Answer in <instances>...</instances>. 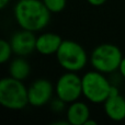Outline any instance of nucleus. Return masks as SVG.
<instances>
[{
    "label": "nucleus",
    "instance_id": "nucleus-16",
    "mask_svg": "<svg viewBox=\"0 0 125 125\" xmlns=\"http://www.w3.org/2000/svg\"><path fill=\"white\" fill-rule=\"evenodd\" d=\"M106 1H108V0H87V2H88L89 4H91V6H93V7L103 6Z\"/></svg>",
    "mask_w": 125,
    "mask_h": 125
},
{
    "label": "nucleus",
    "instance_id": "nucleus-3",
    "mask_svg": "<svg viewBox=\"0 0 125 125\" xmlns=\"http://www.w3.org/2000/svg\"><path fill=\"white\" fill-rule=\"evenodd\" d=\"M59 66L66 71H81L90 61L86 50L79 43L70 40H62L56 54Z\"/></svg>",
    "mask_w": 125,
    "mask_h": 125
},
{
    "label": "nucleus",
    "instance_id": "nucleus-11",
    "mask_svg": "<svg viewBox=\"0 0 125 125\" xmlns=\"http://www.w3.org/2000/svg\"><path fill=\"white\" fill-rule=\"evenodd\" d=\"M62 42L61 35L52 32H46L36 37V52L42 55L56 54Z\"/></svg>",
    "mask_w": 125,
    "mask_h": 125
},
{
    "label": "nucleus",
    "instance_id": "nucleus-17",
    "mask_svg": "<svg viewBox=\"0 0 125 125\" xmlns=\"http://www.w3.org/2000/svg\"><path fill=\"white\" fill-rule=\"evenodd\" d=\"M119 71L120 73H121V76L125 79V56L123 57V59H122L121 64H120V67H119Z\"/></svg>",
    "mask_w": 125,
    "mask_h": 125
},
{
    "label": "nucleus",
    "instance_id": "nucleus-5",
    "mask_svg": "<svg viewBox=\"0 0 125 125\" xmlns=\"http://www.w3.org/2000/svg\"><path fill=\"white\" fill-rule=\"evenodd\" d=\"M121 50L114 44L103 43L93 48L90 54V64L93 69L103 73H112L119 70L123 59Z\"/></svg>",
    "mask_w": 125,
    "mask_h": 125
},
{
    "label": "nucleus",
    "instance_id": "nucleus-15",
    "mask_svg": "<svg viewBox=\"0 0 125 125\" xmlns=\"http://www.w3.org/2000/svg\"><path fill=\"white\" fill-rule=\"evenodd\" d=\"M51 103V110L55 113H61L65 110L66 108V102H64L62 100H61L59 98H53L52 101L50 102Z\"/></svg>",
    "mask_w": 125,
    "mask_h": 125
},
{
    "label": "nucleus",
    "instance_id": "nucleus-7",
    "mask_svg": "<svg viewBox=\"0 0 125 125\" xmlns=\"http://www.w3.org/2000/svg\"><path fill=\"white\" fill-rule=\"evenodd\" d=\"M28 94L30 105L40 108L52 101L55 94V86L48 79L40 78L28 87Z\"/></svg>",
    "mask_w": 125,
    "mask_h": 125
},
{
    "label": "nucleus",
    "instance_id": "nucleus-13",
    "mask_svg": "<svg viewBox=\"0 0 125 125\" xmlns=\"http://www.w3.org/2000/svg\"><path fill=\"white\" fill-rule=\"evenodd\" d=\"M12 54H14V53H13L10 42L6 41V40H1L0 41V62L6 64L11 58Z\"/></svg>",
    "mask_w": 125,
    "mask_h": 125
},
{
    "label": "nucleus",
    "instance_id": "nucleus-6",
    "mask_svg": "<svg viewBox=\"0 0 125 125\" xmlns=\"http://www.w3.org/2000/svg\"><path fill=\"white\" fill-rule=\"evenodd\" d=\"M55 94L67 104L75 102L82 95V79L77 73L66 71L55 83Z\"/></svg>",
    "mask_w": 125,
    "mask_h": 125
},
{
    "label": "nucleus",
    "instance_id": "nucleus-4",
    "mask_svg": "<svg viewBox=\"0 0 125 125\" xmlns=\"http://www.w3.org/2000/svg\"><path fill=\"white\" fill-rule=\"evenodd\" d=\"M82 95L89 102L94 104L104 103L110 95L112 83L105 77V73L98 70H91L81 77Z\"/></svg>",
    "mask_w": 125,
    "mask_h": 125
},
{
    "label": "nucleus",
    "instance_id": "nucleus-1",
    "mask_svg": "<svg viewBox=\"0 0 125 125\" xmlns=\"http://www.w3.org/2000/svg\"><path fill=\"white\" fill-rule=\"evenodd\" d=\"M51 14L42 0H19L13 8V15L18 25L32 32L45 29L51 21Z\"/></svg>",
    "mask_w": 125,
    "mask_h": 125
},
{
    "label": "nucleus",
    "instance_id": "nucleus-14",
    "mask_svg": "<svg viewBox=\"0 0 125 125\" xmlns=\"http://www.w3.org/2000/svg\"><path fill=\"white\" fill-rule=\"evenodd\" d=\"M51 13H61L66 8L67 0H42Z\"/></svg>",
    "mask_w": 125,
    "mask_h": 125
},
{
    "label": "nucleus",
    "instance_id": "nucleus-10",
    "mask_svg": "<svg viewBox=\"0 0 125 125\" xmlns=\"http://www.w3.org/2000/svg\"><path fill=\"white\" fill-rule=\"evenodd\" d=\"M90 117V108L86 102L77 100L69 103L66 109V120L71 125H84Z\"/></svg>",
    "mask_w": 125,
    "mask_h": 125
},
{
    "label": "nucleus",
    "instance_id": "nucleus-9",
    "mask_svg": "<svg viewBox=\"0 0 125 125\" xmlns=\"http://www.w3.org/2000/svg\"><path fill=\"white\" fill-rule=\"evenodd\" d=\"M103 109L111 121L122 122L125 120V98L120 93L109 95L103 103Z\"/></svg>",
    "mask_w": 125,
    "mask_h": 125
},
{
    "label": "nucleus",
    "instance_id": "nucleus-18",
    "mask_svg": "<svg viewBox=\"0 0 125 125\" xmlns=\"http://www.w3.org/2000/svg\"><path fill=\"white\" fill-rule=\"evenodd\" d=\"M9 2H10V0H0V8L4 9L9 4Z\"/></svg>",
    "mask_w": 125,
    "mask_h": 125
},
{
    "label": "nucleus",
    "instance_id": "nucleus-12",
    "mask_svg": "<svg viewBox=\"0 0 125 125\" xmlns=\"http://www.w3.org/2000/svg\"><path fill=\"white\" fill-rule=\"evenodd\" d=\"M31 73V66L23 56H18L9 65V76L18 80H25Z\"/></svg>",
    "mask_w": 125,
    "mask_h": 125
},
{
    "label": "nucleus",
    "instance_id": "nucleus-2",
    "mask_svg": "<svg viewBox=\"0 0 125 125\" xmlns=\"http://www.w3.org/2000/svg\"><path fill=\"white\" fill-rule=\"evenodd\" d=\"M0 104L12 111H20L29 105L28 88L22 80L8 77L0 81Z\"/></svg>",
    "mask_w": 125,
    "mask_h": 125
},
{
    "label": "nucleus",
    "instance_id": "nucleus-8",
    "mask_svg": "<svg viewBox=\"0 0 125 125\" xmlns=\"http://www.w3.org/2000/svg\"><path fill=\"white\" fill-rule=\"evenodd\" d=\"M35 32L28 30L18 31L11 36L10 44L12 46L13 53L18 56H28L36 51V37Z\"/></svg>",
    "mask_w": 125,
    "mask_h": 125
},
{
    "label": "nucleus",
    "instance_id": "nucleus-19",
    "mask_svg": "<svg viewBox=\"0 0 125 125\" xmlns=\"http://www.w3.org/2000/svg\"><path fill=\"white\" fill-rule=\"evenodd\" d=\"M84 125H97V122H95L94 120H91V117H90V119L86 122V124Z\"/></svg>",
    "mask_w": 125,
    "mask_h": 125
}]
</instances>
